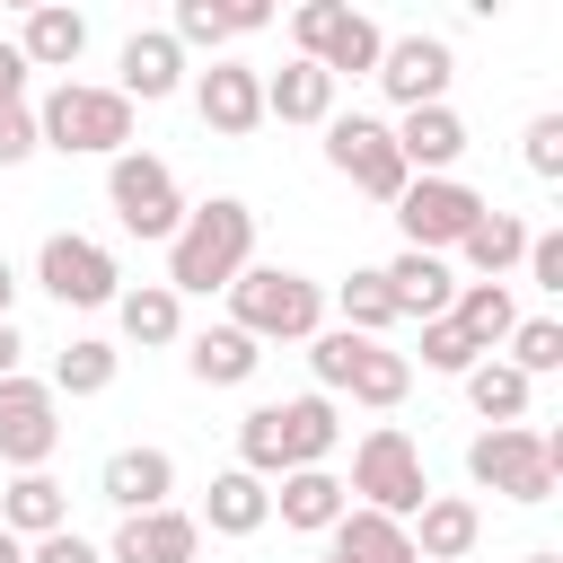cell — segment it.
Listing matches in <instances>:
<instances>
[{"mask_svg": "<svg viewBox=\"0 0 563 563\" xmlns=\"http://www.w3.org/2000/svg\"><path fill=\"white\" fill-rule=\"evenodd\" d=\"M519 264H528V282H537V290H554V299H563V229H528V255H519Z\"/></svg>", "mask_w": 563, "mask_h": 563, "instance_id": "obj_39", "label": "cell"}, {"mask_svg": "<svg viewBox=\"0 0 563 563\" xmlns=\"http://www.w3.org/2000/svg\"><path fill=\"white\" fill-rule=\"evenodd\" d=\"M405 114L413 106H449V79H457V53H449V35H387V53H378V70H369Z\"/></svg>", "mask_w": 563, "mask_h": 563, "instance_id": "obj_12", "label": "cell"}, {"mask_svg": "<svg viewBox=\"0 0 563 563\" xmlns=\"http://www.w3.org/2000/svg\"><path fill=\"white\" fill-rule=\"evenodd\" d=\"M9 308H18V264L0 255V325H9Z\"/></svg>", "mask_w": 563, "mask_h": 563, "instance_id": "obj_44", "label": "cell"}, {"mask_svg": "<svg viewBox=\"0 0 563 563\" xmlns=\"http://www.w3.org/2000/svg\"><path fill=\"white\" fill-rule=\"evenodd\" d=\"M114 325H123V343H141V352L185 343V299H176L167 282H141V290H123V299H114Z\"/></svg>", "mask_w": 563, "mask_h": 563, "instance_id": "obj_29", "label": "cell"}, {"mask_svg": "<svg viewBox=\"0 0 563 563\" xmlns=\"http://www.w3.org/2000/svg\"><path fill=\"white\" fill-rule=\"evenodd\" d=\"M325 167H334L352 194L387 202V211H396V194L413 185L405 158H396V132H387L378 114H325Z\"/></svg>", "mask_w": 563, "mask_h": 563, "instance_id": "obj_8", "label": "cell"}, {"mask_svg": "<svg viewBox=\"0 0 563 563\" xmlns=\"http://www.w3.org/2000/svg\"><path fill=\"white\" fill-rule=\"evenodd\" d=\"M475 361H484V352H475V343H466L449 317H431V325H422V369H440V378H466Z\"/></svg>", "mask_w": 563, "mask_h": 563, "instance_id": "obj_37", "label": "cell"}, {"mask_svg": "<svg viewBox=\"0 0 563 563\" xmlns=\"http://www.w3.org/2000/svg\"><path fill=\"white\" fill-rule=\"evenodd\" d=\"M378 282H387V299H396V317H449V299H457V273H449V255H396V264H378Z\"/></svg>", "mask_w": 563, "mask_h": 563, "instance_id": "obj_19", "label": "cell"}, {"mask_svg": "<svg viewBox=\"0 0 563 563\" xmlns=\"http://www.w3.org/2000/svg\"><path fill=\"white\" fill-rule=\"evenodd\" d=\"M405 387H413V361H405V352H387V343H361V361H352L343 396H352V405H369V413H396V405H405Z\"/></svg>", "mask_w": 563, "mask_h": 563, "instance_id": "obj_32", "label": "cell"}, {"mask_svg": "<svg viewBox=\"0 0 563 563\" xmlns=\"http://www.w3.org/2000/svg\"><path fill=\"white\" fill-rule=\"evenodd\" d=\"M273 422H282V457L290 466H325L334 457V440H343V422H334V396H282L273 405Z\"/></svg>", "mask_w": 563, "mask_h": 563, "instance_id": "obj_27", "label": "cell"}, {"mask_svg": "<svg viewBox=\"0 0 563 563\" xmlns=\"http://www.w3.org/2000/svg\"><path fill=\"white\" fill-rule=\"evenodd\" d=\"M194 114H202V132L246 141V132L264 123V70H246V62H211V70L194 79Z\"/></svg>", "mask_w": 563, "mask_h": 563, "instance_id": "obj_13", "label": "cell"}, {"mask_svg": "<svg viewBox=\"0 0 563 563\" xmlns=\"http://www.w3.org/2000/svg\"><path fill=\"white\" fill-rule=\"evenodd\" d=\"M273 510H282V528L325 537V528L352 510V493H343V475H334V466H290V475L273 484Z\"/></svg>", "mask_w": 563, "mask_h": 563, "instance_id": "obj_21", "label": "cell"}, {"mask_svg": "<svg viewBox=\"0 0 563 563\" xmlns=\"http://www.w3.org/2000/svg\"><path fill=\"white\" fill-rule=\"evenodd\" d=\"M62 449V396L44 387V378H0V457L18 466V475H35L44 457Z\"/></svg>", "mask_w": 563, "mask_h": 563, "instance_id": "obj_11", "label": "cell"}, {"mask_svg": "<svg viewBox=\"0 0 563 563\" xmlns=\"http://www.w3.org/2000/svg\"><path fill=\"white\" fill-rule=\"evenodd\" d=\"M325 563H422V554H413L405 519H378V510L352 501V510L325 528Z\"/></svg>", "mask_w": 563, "mask_h": 563, "instance_id": "obj_23", "label": "cell"}, {"mask_svg": "<svg viewBox=\"0 0 563 563\" xmlns=\"http://www.w3.org/2000/svg\"><path fill=\"white\" fill-rule=\"evenodd\" d=\"M273 9L264 0H238V9H220V0H176V18H167V35L176 44H202V53H220L229 35H255Z\"/></svg>", "mask_w": 563, "mask_h": 563, "instance_id": "obj_30", "label": "cell"}, {"mask_svg": "<svg viewBox=\"0 0 563 563\" xmlns=\"http://www.w3.org/2000/svg\"><path fill=\"white\" fill-rule=\"evenodd\" d=\"M18 361H26V334H18V325H0V378H18Z\"/></svg>", "mask_w": 563, "mask_h": 563, "instance_id": "obj_43", "label": "cell"}, {"mask_svg": "<svg viewBox=\"0 0 563 563\" xmlns=\"http://www.w3.org/2000/svg\"><path fill=\"white\" fill-rule=\"evenodd\" d=\"M106 202H114V220L132 229V238H176L185 229V185H176V167L167 158H150V150H123V158H106Z\"/></svg>", "mask_w": 563, "mask_h": 563, "instance_id": "obj_7", "label": "cell"}, {"mask_svg": "<svg viewBox=\"0 0 563 563\" xmlns=\"http://www.w3.org/2000/svg\"><path fill=\"white\" fill-rule=\"evenodd\" d=\"M290 44H299V62H317L334 88H343V79H369L378 53H387L378 18H361V9H343V0H299V9H290Z\"/></svg>", "mask_w": 563, "mask_h": 563, "instance_id": "obj_6", "label": "cell"}, {"mask_svg": "<svg viewBox=\"0 0 563 563\" xmlns=\"http://www.w3.org/2000/svg\"><path fill=\"white\" fill-rule=\"evenodd\" d=\"M405 537H413V554H422V563H466V554H475V537H484V510H475L466 493H431V501L405 519Z\"/></svg>", "mask_w": 563, "mask_h": 563, "instance_id": "obj_18", "label": "cell"}, {"mask_svg": "<svg viewBox=\"0 0 563 563\" xmlns=\"http://www.w3.org/2000/svg\"><path fill=\"white\" fill-rule=\"evenodd\" d=\"M44 141H35V106H0V167H26Z\"/></svg>", "mask_w": 563, "mask_h": 563, "instance_id": "obj_40", "label": "cell"}, {"mask_svg": "<svg viewBox=\"0 0 563 563\" xmlns=\"http://www.w3.org/2000/svg\"><path fill=\"white\" fill-rule=\"evenodd\" d=\"M334 317H343V334H387L396 325V299H387V282H378V264H361L352 282H334Z\"/></svg>", "mask_w": 563, "mask_h": 563, "instance_id": "obj_35", "label": "cell"}, {"mask_svg": "<svg viewBox=\"0 0 563 563\" xmlns=\"http://www.w3.org/2000/svg\"><path fill=\"white\" fill-rule=\"evenodd\" d=\"M114 361H123L114 343H97V334H70V343L53 352V378H44V387H53V396H106V387H114Z\"/></svg>", "mask_w": 563, "mask_h": 563, "instance_id": "obj_33", "label": "cell"}, {"mask_svg": "<svg viewBox=\"0 0 563 563\" xmlns=\"http://www.w3.org/2000/svg\"><path fill=\"white\" fill-rule=\"evenodd\" d=\"M35 141L62 150V158H123V150H132V106H123L114 88L62 79V88L35 106Z\"/></svg>", "mask_w": 563, "mask_h": 563, "instance_id": "obj_4", "label": "cell"}, {"mask_svg": "<svg viewBox=\"0 0 563 563\" xmlns=\"http://www.w3.org/2000/svg\"><path fill=\"white\" fill-rule=\"evenodd\" d=\"M519 158H528V176H563V114H537L528 132H519Z\"/></svg>", "mask_w": 563, "mask_h": 563, "instance_id": "obj_38", "label": "cell"}, {"mask_svg": "<svg viewBox=\"0 0 563 563\" xmlns=\"http://www.w3.org/2000/svg\"><path fill=\"white\" fill-rule=\"evenodd\" d=\"M0 563H26V545H18V537H9V528H0Z\"/></svg>", "mask_w": 563, "mask_h": 563, "instance_id": "obj_45", "label": "cell"}, {"mask_svg": "<svg viewBox=\"0 0 563 563\" xmlns=\"http://www.w3.org/2000/svg\"><path fill=\"white\" fill-rule=\"evenodd\" d=\"M18 53H26V70H70L79 53H88V18L79 9H62V0H44V9H26L18 18V35H9Z\"/></svg>", "mask_w": 563, "mask_h": 563, "instance_id": "obj_24", "label": "cell"}, {"mask_svg": "<svg viewBox=\"0 0 563 563\" xmlns=\"http://www.w3.org/2000/svg\"><path fill=\"white\" fill-rule=\"evenodd\" d=\"M457 255H466V273H475V282H501V273H510V264L528 255V220H519V211H493V202H484V220H475V229L457 238Z\"/></svg>", "mask_w": 563, "mask_h": 563, "instance_id": "obj_31", "label": "cell"}, {"mask_svg": "<svg viewBox=\"0 0 563 563\" xmlns=\"http://www.w3.org/2000/svg\"><path fill=\"white\" fill-rule=\"evenodd\" d=\"M97 493H106L123 519H132V510H167V501H176V457L132 440V449H114V457L97 466Z\"/></svg>", "mask_w": 563, "mask_h": 563, "instance_id": "obj_15", "label": "cell"}, {"mask_svg": "<svg viewBox=\"0 0 563 563\" xmlns=\"http://www.w3.org/2000/svg\"><path fill=\"white\" fill-rule=\"evenodd\" d=\"M26 563H106V545H88L79 528H53V537L26 545Z\"/></svg>", "mask_w": 563, "mask_h": 563, "instance_id": "obj_41", "label": "cell"}, {"mask_svg": "<svg viewBox=\"0 0 563 563\" xmlns=\"http://www.w3.org/2000/svg\"><path fill=\"white\" fill-rule=\"evenodd\" d=\"M449 325L493 361L501 343H510V325H519V299H510V282H457V299H449Z\"/></svg>", "mask_w": 563, "mask_h": 563, "instance_id": "obj_26", "label": "cell"}, {"mask_svg": "<svg viewBox=\"0 0 563 563\" xmlns=\"http://www.w3.org/2000/svg\"><path fill=\"white\" fill-rule=\"evenodd\" d=\"M0 106H26V53L0 35Z\"/></svg>", "mask_w": 563, "mask_h": 563, "instance_id": "obj_42", "label": "cell"}, {"mask_svg": "<svg viewBox=\"0 0 563 563\" xmlns=\"http://www.w3.org/2000/svg\"><path fill=\"white\" fill-rule=\"evenodd\" d=\"M202 554V528H194V510H132L123 528H114V545H106V563H194Z\"/></svg>", "mask_w": 563, "mask_h": 563, "instance_id": "obj_16", "label": "cell"}, {"mask_svg": "<svg viewBox=\"0 0 563 563\" xmlns=\"http://www.w3.org/2000/svg\"><path fill=\"white\" fill-rule=\"evenodd\" d=\"M246 264H255V211H246L238 194L185 202V229L167 238V290H176V299H211V290H229Z\"/></svg>", "mask_w": 563, "mask_h": 563, "instance_id": "obj_1", "label": "cell"}, {"mask_svg": "<svg viewBox=\"0 0 563 563\" xmlns=\"http://www.w3.org/2000/svg\"><path fill=\"white\" fill-rule=\"evenodd\" d=\"M264 114H273V123H325V114H334V79L290 53L282 70H264Z\"/></svg>", "mask_w": 563, "mask_h": 563, "instance_id": "obj_28", "label": "cell"}, {"mask_svg": "<svg viewBox=\"0 0 563 563\" xmlns=\"http://www.w3.org/2000/svg\"><path fill=\"white\" fill-rule=\"evenodd\" d=\"M528 563H563V554H554V545H537V554H528Z\"/></svg>", "mask_w": 563, "mask_h": 563, "instance_id": "obj_46", "label": "cell"}, {"mask_svg": "<svg viewBox=\"0 0 563 563\" xmlns=\"http://www.w3.org/2000/svg\"><path fill=\"white\" fill-rule=\"evenodd\" d=\"M466 475L484 484V493H501V501H554V484H563V431H528V422H493V431H475L466 440Z\"/></svg>", "mask_w": 563, "mask_h": 563, "instance_id": "obj_3", "label": "cell"}, {"mask_svg": "<svg viewBox=\"0 0 563 563\" xmlns=\"http://www.w3.org/2000/svg\"><path fill=\"white\" fill-rule=\"evenodd\" d=\"M185 88V44L167 35V26H132L123 35V79H114V97L123 106H158V97H176Z\"/></svg>", "mask_w": 563, "mask_h": 563, "instance_id": "obj_14", "label": "cell"}, {"mask_svg": "<svg viewBox=\"0 0 563 563\" xmlns=\"http://www.w3.org/2000/svg\"><path fill=\"white\" fill-rule=\"evenodd\" d=\"M220 299H229V325L255 343H308L325 325V282H308L290 264H246Z\"/></svg>", "mask_w": 563, "mask_h": 563, "instance_id": "obj_2", "label": "cell"}, {"mask_svg": "<svg viewBox=\"0 0 563 563\" xmlns=\"http://www.w3.org/2000/svg\"><path fill=\"white\" fill-rule=\"evenodd\" d=\"M387 132H396L405 176H449V167L466 158V123H457V106H413V114L387 123Z\"/></svg>", "mask_w": 563, "mask_h": 563, "instance_id": "obj_17", "label": "cell"}, {"mask_svg": "<svg viewBox=\"0 0 563 563\" xmlns=\"http://www.w3.org/2000/svg\"><path fill=\"white\" fill-rule=\"evenodd\" d=\"M0 528L18 537V545H35V537H53V528H70V493L35 466V475H9L0 484Z\"/></svg>", "mask_w": 563, "mask_h": 563, "instance_id": "obj_25", "label": "cell"}, {"mask_svg": "<svg viewBox=\"0 0 563 563\" xmlns=\"http://www.w3.org/2000/svg\"><path fill=\"white\" fill-rule=\"evenodd\" d=\"M528 396H537V387H528L510 361H475V369H466V405L484 413V431H493V422H528Z\"/></svg>", "mask_w": 563, "mask_h": 563, "instance_id": "obj_34", "label": "cell"}, {"mask_svg": "<svg viewBox=\"0 0 563 563\" xmlns=\"http://www.w3.org/2000/svg\"><path fill=\"white\" fill-rule=\"evenodd\" d=\"M510 369H519L528 387L554 378V369H563V325H554V317H519V325H510Z\"/></svg>", "mask_w": 563, "mask_h": 563, "instance_id": "obj_36", "label": "cell"}, {"mask_svg": "<svg viewBox=\"0 0 563 563\" xmlns=\"http://www.w3.org/2000/svg\"><path fill=\"white\" fill-rule=\"evenodd\" d=\"M475 220H484V194L457 185V176H413V185L396 194V229H405L413 255H449Z\"/></svg>", "mask_w": 563, "mask_h": 563, "instance_id": "obj_9", "label": "cell"}, {"mask_svg": "<svg viewBox=\"0 0 563 563\" xmlns=\"http://www.w3.org/2000/svg\"><path fill=\"white\" fill-rule=\"evenodd\" d=\"M264 519H273V484L246 475V466L211 475V493H202V510H194V528H211V537H255Z\"/></svg>", "mask_w": 563, "mask_h": 563, "instance_id": "obj_22", "label": "cell"}, {"mask_svg": "<svg viewBox=\"0 0 563 563\" xmlns=\"http://www.w3.org/2000/svg\"><path fill=\"white\" fill-rule=\"evenodd\" d=\"M185 369H194V387H246V378L264 369V343H255V334H238V325L220 317V325L185 334Z\"/></svg>", "mask_w": 563, "mask_h": 563, "instance_id": "obj_20", "label": "cell"}, {"mask_svg": "<svg viewBox=\"0 0 563 563\" xmlns=\"http://www.w3.org/2000/svg\"><path fill=\"white\" fill-rule=\"evenodd\" d=\"M343 493H361V510H378V519H413V510L431 501V475H422L413 431L369 422V431H361V449H352V484H343Z\"/></svg>", "mask_w": 563, "mask_h": 563, "instance_id": "obj_5", "label": "cell"}, {"mask_svg": "<svg viewBox=\"0 0 563 563\" xmlns=\"http://www.w3.org/2000/svg\"><path fill=\"white\" fill-rule=\"evenodd\" d=\"M35 282H44L62 308H114V299H123V264H114L97 238H79V229H53V238L35 246Z\"/></svg>", "mask_w": 563, "mask_h": 563, "instance_id": "obj_10", "label": "cell"}]
</instances>
